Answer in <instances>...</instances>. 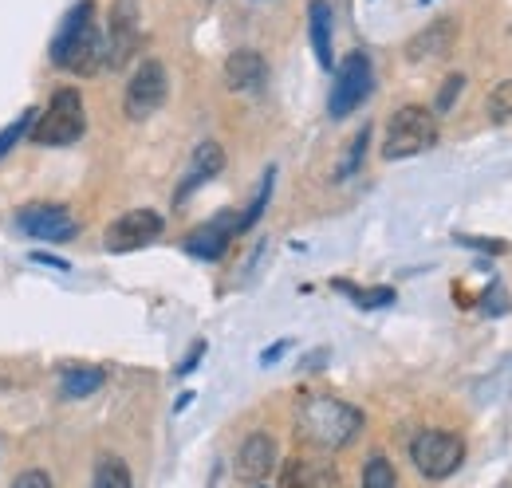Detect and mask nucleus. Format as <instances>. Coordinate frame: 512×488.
<instances>
[{
  "label": "nucleus",
  "mask_w": 512,
  "mask_h": 488,
  "mask_svg": "<svg viewBox=\"0 0 512 488\" xmlns=\"http://www.w3.org/2000/svg\"><path fill=\"white\" fill-rule=\"evenodd\" d=\"M363 433V410L331 398V394H304L296 402V437L320 453H339Z\"/></svg>",
  "instance_id": "1"
},
{
  "label": "nucleus",
  "mask_w": 512,
  "mask_h": 488,
  "mask_svg": "<svg viewBox=\"0 0 512 488\" xmlns=\"http://www.w3.org/2000/svg\"><path fill=\"white\" fill-rule=\"evenodd\" d=\"M52 63L71 71V75H83V79L107 67V44H103L91 0H79L64 16V24L52 40Z\"/></svg>",
  "instance_id": "2"
},
{
  "label": "nucleus",
  "mask_w": 512,
  "mask_h": 488,
  "mask_svg": "<svg viewBox=\"0 0 512 488\" xmlns=\"http://www.w3.org/2000/svg\"><path fill=\"white\" fill-rule=\"evenodd\" d=\"M87 130V107H83V95L79 87H60L48 103V111H36V122L28 130V142L32 146H44V150H64L71 142H79Z\"/></svg>",
  "instance_id": "3"
},
{
  "label": "nucleus",
  "mask_w": 512,
  "mask_h": 488,
  "mask_svg": "<svg viewBox=\"0 0 512 488\" xmlns=\"http://www.w3.org/2000/svg\"><path fill=\"white\" fill-rule=\"evenodd\" d=\"M430 146H438V115L422 103H406L398 107L386 122L383 158L386 162H402V158H418Z\"/></svg>",
  "instance_id": "4"
},
{
  "label": "nucleus",
  "mask_w": 512,
  "mask_h": 488,
  "mask_svg": "<svg viewBox=\"0 0 512 488\" xmlns=\"http://www.w3.org/2000/svg\"><path fill=\"white\" fill-rule=\"evenodd\" d=\"M410 461L426 481H446L465 461V441L449 429H422L410 441Z\"/></svg>",
  "instance_id": "5"
},
{
  "label": "nucleus",
  "mask_w": 512,
  "mask_h": 488,
  "mask_svg": "<svg viewBox=\"0 0 512 488\" xmlns=\"http://www.w3.org/2000/svg\"><path fill=\"white\" fill-rule=\"evenodd\" d=\"M371 91H375V67H371V60L363 52H351L347 60L339 63L335 83H331V99H327L331 119H347L355 107L367 103Z\"/></svg>",
  "instance_id": "6"
},
{
  "label": "nucleus",
  "mask_w": 512,
  "mask_h": 488,
  "mask_svg": "<svg viewBox=\"0 0 512 488\" xmlns=\"http://www.w3.org/2000/svg\"><path fill=\"white\" fill-rule=\"evenodd\" d=\"M170 95V75H166V63L162 60H142L134 67V75L127 79V95H123V111L127 119L142 122L150 119Z\"/></svg>",
  "instance_id": "7"
},
{
  "label": "nucleus",
  "mask_w": 512,
  "mask_h": 488,
  "mask_svg": "<svg viewBox=\"0 0 512 488\" xmlns=\"http://www.w3.org/2000/svg\"><path fill=\"white\" fill-rule=\"evenodd\" d=\"M16 229L32 241L44 244H67L79 237V221L67 205H48V201H32L16 213Z\"/></svg>",
  "instance_id": "8"
},
{
  "label": "nucleus",
  "mask_w": 512,
  "mask_h": 488,
  "mask_svg": "<svg viewBox=\"0 0 512 488\" xmlns=\"http://www.w3.org/2000/svg\"><path fill=\"white\" fill-rule=\"evenodd\" d=\"M162 229H166V221L154 209H130L115 225H107L103 248L107 252H134V248H146V244L158 241Z\"/></svg>",
  "instance_id": "9"
},
{
  "label": "nucleus",
  "mask_w": 512,
  "mask_h": 488,
  "mask_svg": "<svg viewBox=\"0 0 512 488\" xmlns=\"http://www.w3.org/2000/svg\"><path fill=\"white\" fill-rule=\"evenodd\" d=\"M138 36H142L138 32V0H115L111 4V24H107V36H103L111 71L127 67V60L138 52Z\"/></svg>",
  "instance_id": "10"
},
{
  "label": "nucleus",
  "mask_w": 512,
  "mask_h": 488,
  "mask_svg": "<svg viewBox=\"0 0 512 488\" xmlns=\"http://www.w3.org/2000/svg\"><path fill=\"white\" fill-rule=\"evenodd\" d=\"M276 465H280V449H276V441L268 437V433H249L245 441H241V449H237V477L245 481V485H264L272 473H276Z\"/></svg>",
  "instance_id": "11"
},
{
  "label": "nucleus",
  "mask_w": 512,
  "mask_h": 488,
  "mask_svg": "<svg viewBox=\"0 0 512 488\" xmlns=\"http://www.w3.org/2000/svg\"><path fill=\"white\" fill-rule=\"evenodd\" d=\"M237 233H241V217L237 213H221V217H213V221L193 229L190 237H186V252L213 264V260H221L229 252V244H233Z\"/></svg>",
  "instance_id": "12"
},
{
  "label": "nucleus",
  "mask_w": 512,
  "mask_h": 488,
  "mask_svg": "<svg viewBox=\"0 0 512 488\" xmlns=\"http://www.w3.org/2000/svg\"><path fill=\"white\" fill-rule=\"evenodd\" d=\"M457 20L453 16H438L430 20L422 32H414L406 40V60L410 63H430V60H446L449 52L457 48Z\"/></svg>",
  "instance_id": "13"
},
{
  "label": "nucleus",
  "mask_w": 512,
  "mask_h": 488,
  "mask_svg": "<svg viewBox=\"0 0 512 488\" xmlns=\"http://www.w3.org/2000/svg\"><path fill=\"white\" fill-rule=\"evenodd\" d=\"M268 83V60L253 52V48H237L229 60H225V87L237 91V95H253Z\"/></svg>",
  "instance_id": "14"
},
{
  "label": "nucleus",
  "mask_w": 512,
  "mask_h": 488,
  "mask_svg": "<svg viewBox=\"0 0 512 488\" xmlns=\"http://www.w3.org/2000/svg\"><path fill=\"white\" fill-rule=\"evenodd\" d=\"M221 170H225V150H221V142H213V138L197 142V150H193V158H190V170H186V178H182V185H178L174 201L182 205L193 189H201L205 182H213Z\"/></svg>",
  "instance_id": "15"
},
{
  "label": "nucleus",
  "mask_w": 512,
  "mask_h": 488,
  "mask_svg": "<svg viewBox=\"0 0 512 488\" xmlns=\"http://www.w3.org/2000/svg\"><path fill=\"white\" fill-rule=\"evenodd\" d=\"M103 382H107V370H103V366H75L71 363V366L60 370V394H64L67 402L99 394V390H103Z\"/></svg>",
  "instance_id": "16"
},
{
  "label": "nucleus",
  "mask_w": 512,
  "mask_h": 488,
  "mask_svg": "<svg viewBox=\"0 0 512 488\" xmlns=\"http://www.w3.org/2000/svg\"><path fill=\"white\" fill-rule=\"evenodd\" d=\"M308 36H312V52H316L320 67L331 71L335 52H331V4L327 0H312L308 4Z\"/></svg>",
  "instance_id": "17"
},
{
  "label": "nucleus",
  "mask_w": 512,
  "mask_h": 488,
  "mask_svg": "<svg viewBox=\"0 0 512 488\" xmlns=\"http://www.w3.org/2000/svg\"><path fill=\"white\" fill-rule=\"evenodd\" d=\"M280 488H335V469L323 461H292Z\"/></svg>",
  "instance_id": "18"
},
{
  "label": "nucleus",
  "mask_w": 512,
  "mask_h": 488,
  "mask_svg": "<svg viewBox=\"0 0 512 488\" xmlns=\"http://www.w3.org/2000/svg\"><path fill=\"white\" fill-rule=\"evenodd\" d=\"M91 488H134V477H130L127 461H123V457H115V453L99 457L95 477H91Z\"/></svg>",
  "instance_id": "19"
},
{
  "label": "nucleus",
  "mask_w": 512,
  "mask_h": 488,
  "mask_svg": "<svg viewBox=\"0 0 512 488\" xmlns=\"http://www.w3.org/2000/svg\"><path fill=\"white\" fill-rule=\"evenodd\" d=\"M359 488H398V473H394V465H390L386 453H371V457H367Z\"/></svg>",
  "instance_id": "20"
},
{
  "label": "nucleus",
  "mask_w": 512,
  "mask_h": 488,
  "mask_svg": "<svg viewBox=\"0 0 512 488\" xmlns=\"http://www.w3.org/2000/svg\"><path fill=\"white\" fill-rule=\"evenodd\" d=\"M335 292H343V296H351L359 307H386L394 304V288H359V284H351V280H335L331 284Z\"/></svg>",
  "instance_id": "21"
},
{
  "label": "nucleus",
  "mask_w": 512,
  "mask_h": 488,
  "mask_svg": "<svg viewBox=\"0 0 512 488\" xmlns=\"http://www.w3.org/2000/svg\"><path fill=\"white\" fill-rule=\"evenodd\" d=\"M367 142H371V126H363V130L351 138V146H347V154H343V162H339V170H335V182H347V178L359 174V166H363V158H367Z\"/></svg>",
  "instance_id": "22"
},
{
  "label": "nucleus",
  "mask_w": 512,
  "mask_h": 488,
  "mask_svg": "<svg viewBox=\"0 0 512 488\" xmlns=\"http://www.w3.org/2000/svg\"><path fill=\"white\" fill-rule=\"evenodd\" d=\"M36 111H40V107H28V111H20L16 119H12L8 126H4V130H0V158H4V154H8L16 142H24V138H28L32 122H36Z\"/></svg>",
  "instance_id": "23"
},
{
  "label": "nucleus",
  "mask_w": 512,
  "mask_h": 488,
  "mask_svg": "<svg viewBox=\"0 0 512 488\" xmlns=\"http://www.w3.org/2000/svg\"><path fill=\"white\" fill-rule=\"evenodd\" d=\"M272 182H276V170H264V178H260V189H256L253 205L241 213V233H249L256 221H260V213H264V205H268V197H272Z\"/></svg>",
  "instance_id": "24"
},
{
  "label": "nucleus",
  "mask_w": 512,
  "mask_h": 488,
  "mask_svg": "<svg viewBox=\"0 0 512 488\" xmlns=\"http://www.w3.org/2000/svg\"><path fill=\"white\" fill-rule=\"evenodd\" d=\"M461 91H465V75H461V71H453V75H446V79H442V91H438V99H434V107H430V111H434L438 119H442V115H449Z\"/></svg>",
  "instance_id": "25"
},
{
  "label": "nucleus",
  "mask_w": 512,
  "mask_h": 488,
  "mask_svg": "<svg viewBox=\"0 0 512 488\" xmlns=\"http://www.w3.org/2000/svg\"><path fill=\"white\" fill-rule=\"evenodd\" d=\"M489 119L493 122H512V79H505L501 87L489 91V103H485Z\"/></svg>",
  "instance_id": "26"
},
{
  "label": "nucleus",
  "mask_w": 512,
  "mask_h": 488,
  "mask_svg": "<svg viewBox=\"0 0 512 488\" xmlns=\"http://www.w3.org/2000/svg\"><path fill=\"white\" fill-rule=\"evenodd\" d=\"M12 488H56V485H52V477H48L44 469H24V473L12 481Z\"/></svg>",
  "instance_id": "27"
},
{
  "label": "nucleus",
  "mask_w": 512,
  "mask_h": 488,
  "mask_svg": "<svg viewBox=\"0 0 512 488\" xmlns=\"http://www.w3.org/2000/svg\"><path fill=\"white\" fill-rule=\"evenodd\" d=\"M485 300H489V304H485V311H489V315L509 311V296H505V288H501V284H493V288L485 292Z\"/></svg>",
  "instance_id": "28"
},
{
  "label": "nucleus",
  "mask_w": 512,
  "mask_h": 488,
  "mask_svg": "<svg viewBox=\"0 0 512 488\" xmlns=\"http://www.w3.org/2000/svg\"><path fill=\"white\" fill-rule=\"evenodd\" d=\"M201 355H205V339H197V343H193V347H190V355H186V359L178 363V374L186 378L190 370H197V363H201Z\"/></svg>",
  "instance_id": "29"
},
{
  "label": "nucleus",
  "mask_w": 512,
  "mask_h": 488,
  "mask_svg": "<svg viewBox=\"0 0 512 488\" xmlns=\"http://www.w3.org/2000/svg\"><path fill=\"white\" fill-rule=\"evenodd\" d=\"M461 244H469V248H481V252H505V244L501 241H481V237H457Z\"/></svg>",
  "instance_id": "30"
},
{
  "label": "nucleus",
  "mask_w": 512,
  "mask_h": 488,
  "mask_svg": "<svg viewBox=\"0 0 512 488\" xmlns=\"http://www.w3.org/2000/svg\"><path fill=\"white\" fill-rule=\"evenodd\" d=\"M32 260H36V264H48V268H60V272H67V260H60V256H48V252H32Z\"/></svg>",
  "instance_id": "31"
},
{
  "label": "nucleus",
  "mask_w": 512,
  "mask_h": 488,
  "mask_svg": "<svg viewBox=\"0 0 512 488\" xmlns=\"http://www.w3.org/2000/svg\"><path fill=\"white\" fill-rule=\"evenodd\" d=\"M284 351H288V343H272V347H268V351L260 355V363H264V366H268V363H276V359H280Z\"/></svg>",
  "instance_id": "32"
},
{
  "label": "nucleus",
  "mask_w": 512,
  "mask_h": 488,
  "mask_svg": "<svg viewBox=\"0 0 512 488\" xmlns=\"http://www.w3.org/2000/svg\"><path fill=\"white\" fill-rule=\"evenodd\" d=\"M193 402V390H186V394H182V398H178V406H174V410H178V414H182V410H186V406H190Z\"/></svg>",
  "instance_id": "33"
},
{
  "label": "nucleus",
  "mask_w": 512,
  "mask_h": 488,
  "mask_svg": "<svg viewBox=\"0 0 512 488\" xmlns=\"http://www.w3.org/2000/svg\"><path fill=\"white\" fill-rule=\"evenodd\" d=\"M253 488H268V485H253Z\"/></svg>",
  "instance_id": "34"
},
{
  "label": "nucleus",
  "mask_w": 512,
  "mask_h": 488,
  "mask_svg": "<svg viewBox=\"0 0 512 488\" xmlns=\"http://www.w3.org/2000/svg\"><path fill=\"white\" fill-rule=\"evenodd\" d=\"M422 4H430V0H422Z\"/></svg>",
  "instance_id": "35"
}]
</instances>
